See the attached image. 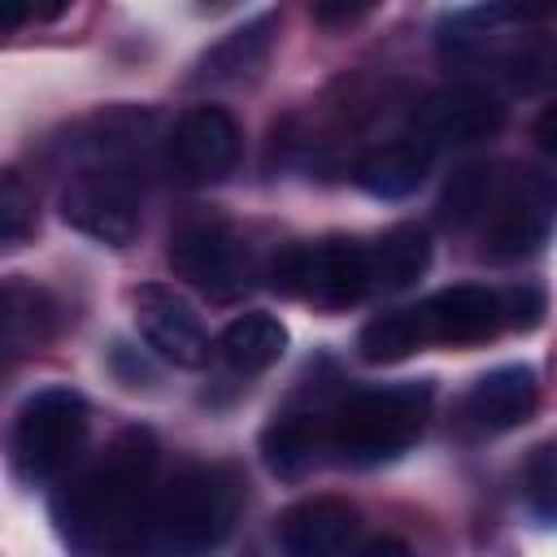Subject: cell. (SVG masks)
Wrapping results in <instances>:
<instances>
[{
  "label": "cell",
  "mask_w": 557,
  "mask_h": 557,
  "mask_svg": "<svg viewBox=\"0 0 557 557\" xmlns=\"http://www.w3.org/2000/svg\"><path fill=\"white\" fill-rule=\"evenodd\" d=\"M239 513V483L222 466H183L157 483L131 557H209Z\"/></svg>",
  "instance_id": "obj_2"
},
{
  "label": "cell",
  "mask_w": 557,
  "mask_h": 557,
  "mask_svg": "<svg viewBox=\"0 0 557 557\" xmlns=\"http://www.w3.org/2000/svg\"><path fill=\"white\" fill-rule=\"evenodd\" d=\"M348 557H409V544L396 540V535H374V540L357 544Z\"/></svg>",
  "instance_id": "obj_27"
},
{
  "label": "cell",
  "mask_w": 557,
  "mask_h": 557,
  "mask_svg": "<svg viewBox=\"0 0 557 557\" xmlns=\"http://www.w3.org/2000/svg\"><path fill=\"white\" fill-rule=\"evenodd\" d=\"M61 218L113 248H126L144 222V191L135 165H78L61 187Z\"/></svg>",
  "instance_id": "obj_8"
},
{
  "label": "cell",
  "mask_w": 557,
  "mask_h": 557,
  "mask_svg": "<svg viewBox=\"0 0 557 557\" xmlns=\"http://www.w3.org/2000/svg\"><path fill=\"white\" fill-rule=\"evenodd\" d=\"M283 352H287V326L265 309H248V313L231 318L218 335V357L235 374H261Z\"/></svg>",
  "instance_id": "obj_19"
},
{
  "label": "cell",
  "mask_w": 557,
  "mask_h": 557,
  "mask_svg": "<svg viewBox=\"0 0 557 557\" xmlns=\"http://www.w3.org/2000/svg\"><path fill=\"white\" fill-rule=\"evenodd\" d=\"M157 492V440L122 431L52 492V522L78 557H131Z\"/></svg>",
  "instance_id": "obj_1"
},
{
  "label": "cell",
  "mask_w": 557,
  "mask_h": 557,
  "mask_svg": "<svg viewBox=\"0 0 557 557\" xmlns=\"http://www.w3.org/2000/svg\"><path fill=\"white\" fill-rule=\"evenodd\" d=\"M335 400H292L274 409L261 431V461L278 479H300L318 466L322 448H331Z\"/></svg>",
  "instance_id": "obj_12"
},
{
  "label": "cell",
  "mask_w": 557,
  "mask_h": 557,
  "mask_svg": "<svg viewBox=\"0 0 557 557\" xmlns=\"http://www.w3.org/2000/svg\"><path fill=\"white\" fill-rule=\"evenodd\" d=\"M270 283L296 300L322 305V309H344L370 296V257L366 244L331 235V239H305L287 244L270 261Z\"/></svg>",
  "instance_id": "obj_6"
},
{
  "label": "cell",
  "mask_w": 557,
  "mask_h": 557,
  "mask_svg": "<svg viewBox=\"0 0 557 557\" xmlns=\"http://www.w3.org/2000/svg\"><path fill=\"white\" fill-rule=\"evenodd\" d=\"M370 4H313V17L318 22H352V17H361Z\"/></svg>",
  "instance_id": "obj_29"
},
{
  "label": "cell",
  "mask_w": 557,
  "mask_h": 557,
  "mask_svg": "<svg viewBox=\"0 0 557 557\" xmlns=\"http://www.w3.org/2000/svg\"><path fill=\"white\" fill-rule=\"evenodd\" d=\"M35 231V196L26 191L17 170H4L0 178V244L17 248Z\"/></svg>",
  "instance_id": "obj_24"
},
{
  "label": "cell",
  "mask_w": 557,
  "mask_h": 557,
  "mask_svg": "<svg viewBox=\"0 0 557 557\" xmlns=\"http://www.w3.org/2000/svg\"><path fill=\"white\" fill-rule=\"evenodd\" d=\"M357 535V509L339 496H309L278 518L283 557H344Z\"/></svg>",
  "instance_id": "obj_15"
},
{
  "label": "cell",
  "mask_w": 557,
  "mask_h": 557,
  "mask_svg": "<svg viewBox=\"0 0 557 557\" xmlns=\"http://www.w3.org/2000/svg\"><path fill=\"white\" fill-rule=\"evenodd\" d=\"M500 300H505V326H513V331H535L540 326L544 292L535 283H513V287L500 292Z\"/></svg>",
  "instance_id": "obj_25"
},
{
  "label": "cell",
  "mask_w": 557,
  "mask_h": 557,
  "mask_svg": "<svg viewBox=\"0 0 557 557\" xmlns=\"http://www.w3.org/2000/svg\"><path fill=\"white\" fill-rule=\"evenodd\" d=\"M426 344H483L505 326V300L492 287L457 283L418 300Z\"/></svg>",
  "instance_id": "obj_14"
},
{
  "label": "cell",
  "mask_w": 557,
  "mask_h": 557,
  "mask_svg": "<svg viewBox=\"0 0 557 557\" xmlns=\"http://www.w3.org/2000/svg\"><path fill=\"white\" fill-rule=\"evenodd\" d=\"M435 405L431 379H400L357 387L335 400L331 418V453L344 466H379L400 457L426 426Z\"/></svg>",
  "instance_id": "obj_3"
},
{
  "label": "cell",
  "mask_w": 557,
  "mask_h": 557,
  "mask_svg": "<svg viewBox=\"0 0 557 557\" xmlns=\"http://www.w3.org/2000/svg\"><path fill=\"white\" fill-rule=\"evenodd\" d=\"M165 257H170L174 274L183 283H191L196 292H205L209 300H239L257 283V257H252L248 239L218 218L183 222L170 235Z\"/></svg>",
  "instance_id": "obj_7"
},
{
  "label": "cell",
  "mask_w": 557,
  "mask_h": 557,
  "mask_svg": "<svg viewBox=\"0 0 557 557\" xmlns=\"http://www.w3.org/2000/svg\"><path fill=\"white\" fill-rule=\"evenodd\" d=\"M522 496L544 527H557V440H544L531 448L522 470Z\"/></svg>",
  "instance_id": "obj_23"
},
{
  "label": "cell",
  "mask_w": 557,
  "mask_h": 557,
  "mask_svg": "<svg viewBox=\"0 0 557 557\" xmlns=\"http://www.w3.org/2000/svg\"><path fill=\"white\" fill-rule=\"evenodd\" d=\"M366 257H370V287L374 292H405L431 265V231L418 222L387 226L374 244H366Z\"/></svg>",
  "instance_id": "obj_18"
},
{
  "label": "cell",
  "mask_w": 557,
  "mask_h": 557,
  "mask_svg": "<svg viewBox=\"0 0 557 557\" xmlns=\"http://www.w3.org/2000/svg\"><path fill=\"white\" fill-rule=\"evenodd\" d=\"M239 148H244L239 122L222 104H196L165 135V165L178 183L205 187L235 170Z\"/></svg>",
  "instance_id": "obj_9"
},
{
  "label": "cell",
  "mask_w": 557,
  "mask_h": 557,
  "mask_svg": "<svg viewBox=\"0 0 557 557\" xmlns=\"http://www.w3.org/2000/svg\"><path fill=\"white\" fill-rule=\"evenodd\" d=\"M274 26H278L274 13H257L252 22L235 26L226 39H218V44L196 61V83H231V78L252 74V70L265 61L270 44H274Z\"/></svg>",
  "instance_id": "obj_20"
},
{
  "label": "cell",
  "mask_w": 557,
  "mask_h": 557,
  "mask_svg": "<svg viewBox=\"0 0 557 557\" xmlns=\"http://www.w3.org/2000/svg\"><path fill=\"white\" fill-rule=\"evenodd\" d=\"M505 96L492 83H453L431 91L413 109V135H422L431 148L440 144H479L505 126Z\"/></svg>",
  "instance_id": "obj_10"
},
{
  "label": "cell",
  "mask_w": 557,
  "mask_h": 557,
  "mask_svg": "<svg viewBox=\"0 0 557 557\" xmlns=\"http://www.w3.org/2000/svg\"><path fill=\"white\" fill-rule=\"evenodd\" d=\"M113 370H117V374H122L131 387H139V379H144V383H152V366H148L139 352H131L122 339L113 344Z\"/></svg>",
  "instance_id": "obj_26"
},
{
  "label": "cell",
  "mask_w": 557,
  "mask_h": 557,
  "mask_svg": "<svg viewBox=\"0 0 557 557\" xmlns=\"http://www.w3.org/2000/svg\"><path fill=\"white\" fill-rule=\"evenodd\" d=\"M422 344H426V326H422L418 305L383 309V313H374V318L357 331V357H361V361H370V366L400 361V357L418 352Z\"/></svg>",
  "instance_id": "obj_21"
},
{
  "label": "cell",
  "mask_w": 557,
  "mask_h": 557,
  "mask_svg": "<svg viewBox=\"0 0 557 557\" xmlns=\"http://www.w3.org/2000/svg\"><path fill=\"white\" fill-rule=\"evenodd\" d=\"M131 309H135V326L148 339V348L157 357H165L170 366H205L209 361V331L187 296H178L174 287H161V283H144L131 292Z\"/></svg>",
  "instance_id": "obj_11"
},
{
  "label": "cell",
  "mask_w": 557,
  "mask_h": 557,
  "mask_svg": "<svg viewBox=\"0 0 557 557\" xmlns=\"http://www.w3.org/2000/svg\"><path fill=\"white\" fill-rule=\"evenodd\" d=\"M535 400H540L535 370L522 361H509L470 383L457 418L470 435H500V431H513L518 422H527L535 413Z\"/></svg>",
  "instance_id": "obj_13"
},
{
  "label": "cell",
  "mask_w": 557,
  "mask_h": 557,
  "mask_svg": "<svg viewBox=\"0 0 557 557\" xmlns=\"http://www.w3.org/2000/svg\"><path fill=\"white\" fill-rule=\"evenodd\" d=\"M535 139H540V148H544V152H553V157H557V100L535 117Z\"/></svg>",
  "instance_id": "obj_28"
},
{
  "label": "cell",
  "mask_w": 557,
  "mask_h": 557,
  "mask_svg": "<svg viewBox=\"0 0 557 557\" xmlns=\"http://www.w3.org/2000/svg\"><path fill=\"white\" fill-rule=\"evenodd\" d=\"M557 226V178L544 170H496L487 209L479 218V248L492 261H522L548 244Z\"/></svg>",
  "instance_id": "obj_5"
},
{
  "label": "cell",
  "mask_w": 557,
  "mask_h": 557,
  "mask_svg": "<svg viewBox=\"0 0 557 557\" xmlns=\"http://www.w3.org/2000/svg\"><path fill=\"white\" fill-rule=\"evenodd\" d=\"M91 431L87 400L74 387H39L22 400L9 435V461L13 474L30 487L57 483L70 474V466L83 457Z\"/></svg>",
  "instance_id": "obj_4"
},
{
  "label": "cell",
  "mask_w": 557,
  "mask_h": 557,
  "mask_svg": "<svg viewBox=\"0 0 557 557\" xmlns=\"http://www.w3.org/2000/svg\"><path fill=\"white\" fill-rule=\"evenodd\" d=\"M57 318H61V309H57L52 292L13 274L4 283V296H0V331H4L9 361H17L22 352H35L39 344H48L52 331H57Z\"/></svg>",
  "instance_id": "obj_17"
},
{
  "label": "cell",
  "mask_w": 557,
  "mask_h": 557,
  "mask_svg": "<svg viewBox=\"0 0 557 557\" xmlns=\"http://www.w3.org/2000/svg\"><path fill=\"white\" fill-rule=\"evenodd\" d=\"M431 165H435V148L409 131V135H396V139L361 152L352 165V183L379 200H405L422 187Z\"/></svg>",
  "instance_id": "obj_16"
},
{
  "label": "cell",
  "mask_w": 557,
  "mask_h": 557,
  "mask_svg": "<svg viewBox=\"0 0 557 557\" xmlns=\"http://www.w3.org/2000/svg\"><path fill=\"white\" fill-rule=\"evenodd\" d=\"M492 183H496V165L470 161V165L453 170V178L444 183V196H440V218H444V226H453V231L479 226V218H483V209H487V196H492Z\"/></svg>",
  "instance_id": "obj_22"
}]
</instances>
